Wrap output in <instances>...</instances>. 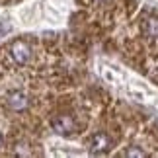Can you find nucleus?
Masks as SVG:
<instances>
[{"instance_id": "obj_1", "label": "nucleus", "mask_w": 158, "mask_h": 158, "mask_svg": "<svg viewBox=\"0 0 158 158\" xmlns=\"http://www.w3.org/2000/svg\"><path fill=\"white\" fill-rule=\"evenodd\" d=\"M51 129L57 133V135H63V137H72L76 133H82L84 127H86V121L80 119V113L78 111H59L55 113L51 121H49Z\"/></svg>"}, {"instance_id": "obj_2", "label": "nucleus", "mask_w": 158, "mask_h": 158, "mask_svg": "<svg viewBox=\"0 0 158 158\" xmlns=\"http://www.w3.org/2000/svg\"><path fill=\"white\" fill-rule=\"evenodd\" d=\"M139 35L148 51H158V12H144L139 18Z\"/></svg>"}, {"instance_id": "obj_3", "label": "nucleus", "mask_w": 158, "mask_h": 158, "mask_svg": "<svg viewBox=\"0 0 158 158\" xmlns=\"http://www.w3.org/2000/svg\"><path fill=\"white\" fill-rule=\"evenodd\" d=\"M115 139L109 131H96L92 133L88 139H86V147L92 154H106V152H111V148H115Z\"/></svg>"}, {"instance_id": "obj_4", "label": "nucleus", "mask_w": 158, "mask_h": 158, "mask_svg": "<svg viewBox=\"0 0 158 158\" xmlns=\"http://www.w3.org/2000/svg\"><path fill=\"white\" fill-rule=\"evenodd\" d=\"M4 148V137H2V133H0V150Z\"/></svg>"}]
</instances>
